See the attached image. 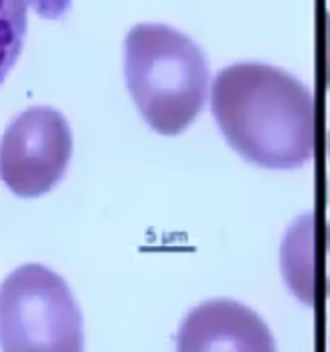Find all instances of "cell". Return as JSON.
Wrapping results in <instances>:
<instances>
[{
  "instance_id": "1",
  "label": "cell",
  "mask_w": 330,
  "mask_h": 352,
  "mask_svg": "<svg viewBox=\"0 0 330 352\" xmlns=\"http://www.w3.org/2000/svg\"><path fill=\"white\" fill-rule=\"evenodd\" d=\"M210 102L224 138L248 162L290 170L310 160L314 100L285 70L256 63L226 66L212 82Z\"/></svg>"
},
{
  "instance_id": "2",
  "label": "cell",
  "mask_w": 330,
  "mask_h": 352,
  "mask_svg": "<svg viewBox=\"0 0 330 352\" xmlns=\"http://www.w3.org/2000/svg\"><path fill=\"white\" fill-rule=\"evenodd\" d=\"M124 74L134 104L160 134L186 131L206 100L208 63L188 36L164 24H138L124 41Z\"/></svg>"
},
{
  "instance_id": "3",
  "label": "cell",
  "mask_w": 330,
  "mask_h": 352,
  "mask_svg": "<svg viewBox=\"0 0 330 352\" xmlns=\"http://www.w3.org/2000/svg\"><path fill=\"white\" fill-rule=\"evenodd\" d=\"M82 316L66 283L24 264L0 285V351L82 352Z\"/></svg>"
},
{
  "instance_id": "4",
  "label": "cell",
  "mask_w": 330,
  "mask_h": 352,
  "mask_svg": "<svg viewBox=\"0 0 330 352\" xmlns=\"http://www.w3.org/2000/svg\"><path fill=\"white\" fill-rule=\"evenodd\" d=\"M72 132L54 109L34 107L16 116L0 140V176L19 197H43L65 176Z\"/></svg>"
},
{
  "instance_id": "5",
  "label": "cell",
  "mask_w": 330,
  "mask_h": 352,
  "mask_svg": "<svg viewBox=\"0 0 330 352\" xmlns=\"http://www.w3.org/2000/svg\"><path fill=\"white\" fill-rule=\"evenodd\" d=\"M176 352H276V344L254 310L220 298L202 302L184 316Z\"/></svg>"
},
{
  "instance_id": "6",
  "label": "cell",
  "mask_w": 330,
  "mask_h": 352,
  "mask_svg": "<svg viewBox=\"0 0 330 352\" xmlns=\"http://www.w3.org/2000/svg\"><path fill=\"white\" fill-rule=\"evenodd\" d=\"M280 268L290 292L308 307L330 298V222L307 212L294 220L280 248Z\"/></svg>"
},
{
  "instance_id": "7",
  "label": "cell",
  "mask_w": 330,
  "mask_h": 352,
  "mask_svg": "<svg viewBox=\"0 0 330 352\" xmlns=\"http://www.w3.org/2000/svg\"><path fill=\"white\" fill-rule=\"evenodd\" d=\"M26 14L28 0H0V82L21 54L26 34Z\"/></svg>"
},
{
  "instance_id": "8",
  "label": "cell",
  "mask_w": 330,
  "mask_h": 352,
  "mask_svg": "<svg viewBox=\"0 0 330 352\" xmlns=\"http://www.w3.org/2000/svg\"><path fill=\"white\" fill-rule=\"evenodd\" d=\"M329 154H330V136H329Z\"/></svg>"
}]
</instances>
